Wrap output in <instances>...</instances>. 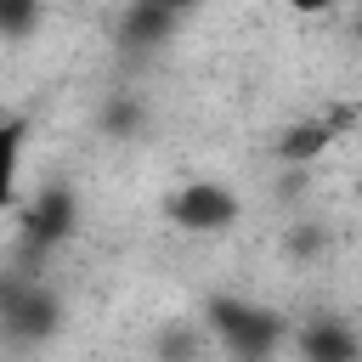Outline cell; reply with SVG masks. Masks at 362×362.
<instances>
[{
    "label": "cell",
    "mask_w": 362,
    "mask_h": 362,
    "mask_svg": "<svg viewBox=\"0 0 362 362\" xmlns=\"http://www.w3.org/2000/svg\"><path fill=\"white\" fill-rule=\"evenodd\" d=\"M170 215L181 232H226L238 221V198L221 187V181H187L175 198H170Z\"/></svg>",
    "instance_id": "cell-1"
},
{
    "label": "cell",
    "mask_w": 362,
    "mask_h": 362,
    "mask_svg": "<svg viewBox=\"0 0 362 362\" xmlns=\"http://www.w3.org/2000/svg\"><path fill=\"white\" fill-rule=\"evenodd\" d=\"M305 356H311V362H362V345H356L351 328H339V322H317V328L305 334Z\"/></svg>",
    "instance_id": "cell-2"
},
{
    "label": "cell",
    "mask_w": 362,
    "mask_h": 362,
    "mask_svg": "<svg viewBox=\"0 0 362 362\" xmlns=\"http://www.w3.org/2000/svg\"><path fill=\"white\" fill-rule=\"evenodd\" d=\"M28 17H34V0H6V34L11 40L28 34Z\"/></svg>",
    "instance_id": "cell-3"
},
{
    "label": "cell",
    "mask_w": 362,
    "mask_h": 362,
    "mask_svg": "<svg viewBox=\"0 0 362 362\" xmlns=\"http://www.w3.org/2000/svg\"><path fill=\"white\" fill-rule=\"evenodd\" d=\"M277 6H288V11H300V17H322V11H334V6H345V0H277Z\"/></svg>",
    "instance_id": "cell-4"
},
{
    "label": "cell",
    "mask_w": 362,
    "mask_h": 362,
    "mask_svg": "<svg viewBox=\"0 0 362 362\" xmlns=\"http://www.w3.org/2000/svg\"><path fill=\"white\" fill-rule=\"evenodd\" d=\"M356 40H362V17H356Z\"/></svg>",
    "instance_id": "cell-5"
}]
</instances>
